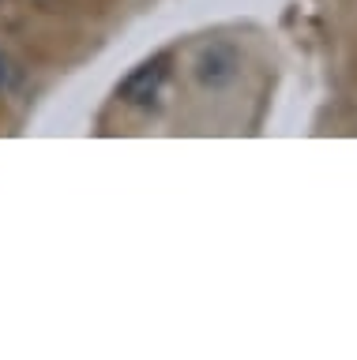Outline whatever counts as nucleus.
Here are the masks:
<instances>
[{
  "instance_id": "nucleus-1",
  "label": "nucleus",
  "mask_w": 357,
  "mask_h": 360,
  "mask_svg": "<svg viewBox=\"0 0 357 360\" xmlns=\"http://www.w3.org/2000/svg\"><path fill=\"white\" fill-rule=\"evenodd\" d=\"M165 56H154V60H143L139 68H132L128 79L117 86V98L128 101V105H147V101L158 98V90L165 83Z\"/></svg>"
},
{
  "instance_id": "nucleus-2",
  "label": "nucleus",
  "mask_w": 357,
  "mask_h": 360,
  "mask_svg": "<svg viewBox=\"0 0 357 360\" xmlns=\"http://www.w3.org/2000/svg\"><path fill=\"white\" fill-rule=\"evenodd\" d=\"M196 75H199V83H207V86L230 83V79L237 75V56H233L226 45H207L196 60Z\"/></svg>"
},
{
  "instance_id": "nucleus-3",
  "label": "nucleus",
  "mask_w": 357,
  "mask_h": 360,
  "mask_svg": "<svg viewBox=\"0 0 357 360\" xmlns=\"http://www.w3.org/2000/svg\"><path fill=\"white\" fill-rule=\"evenodd\" d=\"M0 83H4V60H0Z\"/></svg>"
}]
</instances>
